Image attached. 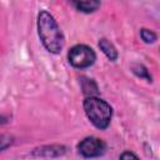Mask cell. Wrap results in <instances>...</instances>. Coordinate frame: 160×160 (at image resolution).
Instances as JSON below:
<instances>
[{
	"mask_svg": "<svg viewBox=\"0 0 160 160\" xmlns=\"http://www.w3.org/2000/svg\"><path fill=\"white\" fill-rule=\"evenodd\" d=\"M38 31L41 42L50 52H60L64 46V36L62 32L52 18L48 11H41L38 16Z\"/></svg>",
	"mask_w": 160,
	"mask_h": 160,
	"instance_id": "cell-1",
	"label": "cell"
},
{
	"mask_svg": "<svg viewBox=\"0 0 160 160\" xmlns=\"http://www.w3.org/2000/svg\"><path fill=\"white\" fill-rule=\"evenodd\" d=\"M84 110L89 120L99 129H105L110 124L112 110L110 105L96 96H89L84 101Z\"/></svg>",
	"mask_w": 160,
	"mask_h": 160,
	"instance_id": "cell-2",
	"label": "cell"
},
{
	"mask_svg": "<svg viewBox=\"0 0 160 160\" xmlns=\"http://www.w3.org/2000/svg\"><path fill=\"white\" fill-rule=\"evenodd\" d=\"M95 52L91 48L86 45H75L69 51V61L72 66L84 69L94 64L95 61Z\"/></svg>",
	"mask_w": 160,
	"mask_h": 160,
	"instance_id": "cell-3",
	"label": "cell"
},
{
	"mask_svg": "<svg viewBox=\"0 0 160 160\" xmlns=\"http://www.w3.org/2000/svg\"><path fill=\"white\" fill-rule=\"evenodd\" d=\"M78 149L80 151V154H82L86 158H94V156H99L104 152L105 150V144L101 139L98 138H86L84 139L79 145Z\"/></svg>",
	"mask_w": 160,
	"mask_h": 160,
	"instance_id": "cell-4",
	"label": "cell"
},
{
	"mask_svg": "<svg viewBox=\"0 0 160 160\" xmlns=\"http://www.w3.org/2000/svg\"><path fill=\"white\" fill-rule=\"evenodd\" d=\"M70 1L74 4V6L78 10L82 12H92L100 5L99 0H70Z\"/></svg>",
	"mask_w": 160,
	"mask_h": 160,
	"instance_id": "cell-5",
	"label": "cell"
},
{
	"mask_svg": "<svg viewBox=\"0 0 160 160\" xmlns=\"http://www.w3.org/2000/svg\"><path fill=\"white\" fill-rule=\"evenodd\" d=\"M99 46H100V49L105 52V55H106L110 60H115V59L118 58L116 49H115L114 45H112L110 41H108L106 39H101V40L99 41Z\"/></svg>",
	"mask_w": 160,
	"mask_h": 160,
	"instance_id": "cell-6",
	"label": "cell"
},
{
	"mask_svg": "<svg viewBox=\"0 0 160 160\" xmlns=\"http://www.w3.org/2000/svg\"><path fill=\"white\" fill-rule=\"evenodd\" d=\"M141 38H142V40H144L145 42H152V41H155L156 35H155L152 31L148 30V29H142V30H141Z\"/></svg>",
	"mask_w": 160,
	"mask_h": 160,
	"instance_id": "cell-7",
	"label": "cell"
},
{
	"mask_svg": "<svg viewBox=\"0 0 160 160\" xmlns=\"http://www.w3.org/2000/svg\"><path fill=\"white\" fill-rule=\"evenodd\" d=\"M121 158H122V159H125V158H135V159H136L138 156H136V155H134V154H130V152H125V154H122V155H121Z\"/></svg>",
	"mask_w": 160,
	"mask_h": 160,
	"instance_id": "cell-8",
	"label": "cell"
}]
</instances>
